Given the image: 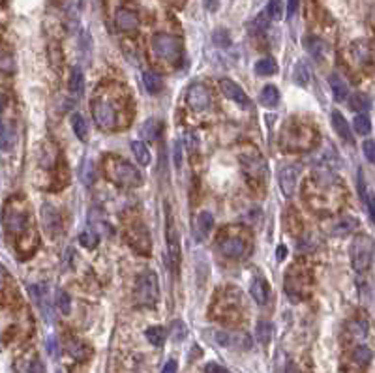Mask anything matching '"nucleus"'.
<instances>
[{
    "mask_svg": "<svg viewBox=\"0 0 375 373\" xmlns=\"http://www.w3.org/2000/svg\"><path fill=\"white\" fill-rule=\"evenodd\" d=\"M103 175L112 184L124 187H139L143 184L139 169L131 165L130 161L118 156H107L103 159Z\"/></svg>",
    "mask_w": 375,
    "mask_h": 373,
    "instance_id": "obj_1",
    "label": "nucleus"
},
{
    "mask_svg": "<svg viewBox=\"0 0 375 373\" xmlns=\"http://www.w3.org/2000/svg\"><path fill=\"white\" fill-rule=\"evenodd\" d=\"M353 358H355V362L358 366H368L370 360H372V351L364 345L356 347L355 351H353Z\"/></svg>",
    "mask_w": 375,
    "mask_h": 373,
    "instance_id": "obj_33",
    "label": "nucleus"
},
{
    "mask_svg": "<svg viewBox=\"0 0 375 373\" xmlns=\"http://www.w3.org/2000/svg\"><path fill=\"white\" fill-rule=\"evenodd\" d=\"M255 332H257L259 343L266 345L272 337V325L270 323H266V321H259V323H257V328H255Z\"/></svg>",
    "mask_w": 375,
    "mask_h": 373,
    "instance_id": "obj_31",
    "label": "nucleus"
},
{
    "mask_svg": "<svg viewBox=\"0 0 375 373\" xmlns=\"http://www.w3.org/2000/svg\"><path fill=\"white\" fill-rule=\"evenodd\" d=\"M268 21H270V15H268L266 9H264V11L259 13V17L252 23V30L253 32H262V30H266V28H268Z\"/></svg>",
    "mask_w": 375,
    "mask_h": 373,
    "instance_id": "obj_39",
    "label": "nucleus"
},
{
    "mask_svg": "<svg viewBox=\"0 0 375 373\" xmlns=\"http://www.w3.org/2000/svg\"><path fill=\"white\" fill-rule=\"evenodd\" d=\"M351 107H353V109H368V100H366L364 96H355Z\"/></svg>",
    "mask_w": 375,
    "mask_h": 373,
    "instance_id": "obj_46",
    "label": "nucleus"
},
{
    "mask_svg": "<svg viewBox=\"0 0 375 373\" xmlns=\"http://www.w3.org/2000/svg\"><path fill=\"white\" fill-rule=\"evenodd\" d=\"M332 126H334V130H336V133L341 137L343 141H347V143H353V133H351V128H349V124H347V120L343 118V114L339 111H332Z\"/></svg>",
    "mask_w": 375,
    "mask_h": 373,
    "instance_id": "obj_18",
    "label": "nucleus"
},
{
    "mask_svg": "<svg viewBox=\"0 0 375 373\" xmlns=\"http://www.w3.org/2000/svg\"><path fill=\"white\" fill-rule=\"evenodd\" d=\"M212 224H214V220H212V214L210 212H201V214L197 216V236L201 238V236H206L208 231L212 229Z\"/></svg>",
    "mask_w": 375,
    "mask_h": 373,
    "instance_id": "obj_28",
    "label": "nucleus"
},
{
    "mask_svg": "<svg viewBox=\"0 0 375 373\" xmlns=\"http://www.w3.org/2000/svg\"><path fill=\"white\" fill-rule=\"evenodd\" d=\"M2 272H4V266H2V262H0V274H2Z\"/></svg>",
    "mask_w": 375,
    "mask_h": 373,
    "instance_id": "obj_54",
    "label": "nucleus"
},
{
    "mask_svg": "<svg viewBox=\"0 0 375 373\" xmlns=\"http://www.w3.org/2000/svg\"><path fill=\"white\" fill-rule=\"evenodd\" d=\"M126 240H128V244H130L139 255H149L150 253V248H152V244H150V234L149 231L145 229L143 224L130 225L128 231H126Z\"/></svg>",
    "mask_w": 375,
    "mask_h": 373,
    "instance_id": "obj_8",
    "label": "nucleus"
},
{
    "mask_svg": "<svg viewBox=\"0 0 375 373\" xmlns=\"http://www.w3.org/2000/svg\"><path fill=\"white\" fill-rule=\"evenodd\" d=\"M143 84L147 88V92L150 94H158L161 90V77L156 72H145L143 74Z\"/></svg>",
    "mask_w": 375,
    "mask_h": 373,
    "instance_id": "obj_25",
    "label": "nucleus"
},
{
    "mask_svg": "<svg viewBox=\"0 0 375 373\" xmlns=\"http://www.w3.org/2000/svg\"><path fill=\"white\" fill-rule=\"evenodd\" d=\"M79 242L86 250H92V248L98 246V234L94 233V231H83L81 236H79Z\"/></svg>",
    "mask_w": 375,
    "mask_h": 373,
    "instance_id": "obj_36",
    "label": "nucleus"
},
{
    "mask_svg": "<svg viewBox=\"0 0 375 373\" xmlns=\"http://www.w3.org/2000/svg\"><path fill=\"white\" fill-rule=\"evenodd\" d=\"M186 103L188 107L193 109V111H205L212 103L210 90L203 84H191L186 90Z\"/></svg>",
    "mask_w": 375,
    "mask_h": 373,
    "instance_id": "obj_10",
    "label": "nucleus"
},
{
    "mask_svg": "<svg viewBox=\"0 0 375 373\" xmlns=\"http://www.w3.org/2000/svg\"><path fill=\"white\" fill-rule=\"evenodd\" d=\"M205 372L206 373H231L227 368H224V366H220V364H216V362H208V364L205 366Z\"/></svg>",
    "mask_w": 375,
    "mask_h": 373,
    "instance_id": "obj_45",
    "label": "nucleus"
},
{
    "mask_svg": "<svg viewBox=\"0 0 375 373\" xmlns=\"http://www.w3.org/2000/svg\"><path fill=\"white\" fill-rule=\"evenodd\" d=\"M145 336H147V339H149L154 347H159V345H163V339H165V330H163L161 327H150V328H147Z\"/></svg>",
    "mask_w": 375,
    "mask_h": 373,
    "instance_id": "obj_29",
    "label": "nucleus"
},
{
    "mask_svg": "<svg viewBox=\"0 0 375 373\" xmlns=\"http://www.w3.org/2000/svg\"><path fill=\"white\" fill-rule=\"evenodd\" d=\"M72 128H74V133L77 135V139L86 141V137H88V126H86V120L79 112H75L74 116H72Z\"/></svg>",
    "mask_w": 375,
    "mask_h": 373,
    "instance_id": "obj_27",
    "label": "nucleus"
},
{
    "mask_svg": "<svg viewBox=\"0 0 375 373\" xmlns=\"http://www.w3.org/2000/svg\"><path fill=\"white\" fill-rule=\"evenodd\" d=\"M328 83H330V88H332V94L336 98L338 102H343L349 94V88H347V83L341 79V75L332 74L328 77Z\"/></svg>",
    "mask_w": 375,
    "mask_h": 373,
    "instance_id": "obj_21",
    "label": "nucleus"
},
{
    "mask_svg": "<svg viewBox=\"0 0 375 373\" xmlns=\"http://www.w3.org/2000/svg\"><path fill=\"white\" fill-rule=\"evenodd\" d=\"M68 88H70V92L75 94V96H81V94H83L84 75H83V72H81V68H77V66H75L74 70H72L70 79H68Z\"/></svg>",
    "mask_w": 375,
    "mask_h": 373,
    "instance_id": "obj_23",
    "label": "nucleus"
},
{
    "mask_svg": "<svg viewBox=\"0 0 375 373\" xmlns=\"http://www.w3.org/2000/svg\"><path fill=\"white\" fill-rule=\"evenodd\" d=\"M295 81L300 84V86H306L309 81V72H308V66L304 62H299L297 68H295Z\"/></svg>",
    "mask_w": 375,
    "mask_h": 373,
    "instance_id": "obj_34",
    "label": "nucleus"
},
{
    "mask_svg": "<svg viewBox=\"0 0 375 373\" xmlns=\"http://www.w3.org/2000/svg\"><path fill=\"white\" fill-rule=\"evenodd\" d=\"M180 149H182L180 143H177V145H175V163H177V165H180V161H182V150Z\"/></svg>",
    "mask_w": 375,
    "mask_h": 373,
    "instance_id": "obj_48",
    "label": "nucleus"
},
{
    "mask_svg": "<svg viewBox=\"0 0 375 373\" xmlns=\"http://www.w3.org/2000/svg\"><path fill=\"white\" fill-rule=\"evenodd\" d=\"M220 88H222V92H224L225 98H229L231 102L238 103V105L244 107V109L250 105V100H248L246 92H244L242 88L234 83V81H231V79H222V81H220Z\"/></svg>",
    "mask_w": 375,
    "mask_h": 373,
    "instance_id": "obj_13",
    "label": "nucleus"
},
{
    "mask_svg": "<svg viewBox=\"0 0 375 373\" xmlns=\"http://www.w3.org/2000/svg\"><path fill=\"white\" fill-rule=\"evenodd\" d=\"M304 47H306V51H308L315 60H323V58H325L327 45L323 43V39H319V37L315 36H308L304 39Z\"/></svg>",
    "mask_w": 375,
    "mask_h": 373,
    "instance_id": "obj_20",
    "label": "nucleus"
},
{
    "mask_svg": "<svg viewBox=\"0 0 375 373\" xmlns=\"http://www.w3.org/2000/svg\"><path fill=\"white\" fill-rule=\"evenodd\" d=\"M375 253V242L368 234H356L353 242L349 246V255H351V264L356 272H366L372 266Z\"/></svg>",
    "mask_w": 375,
    "mask_h": 373,
    "instance_id": "obj_2",
    "label": "nucleus"
},
{
    "mask_svg": "<svg viewBox=\"0 0 375 373\" xmlns=\"http://www.w3.org/2000/svg\"><path fill=\"white\" fill-rule=\"evenodd\" d=\"M41 222H43V227H45L47 233L55 234V231H60V218H58V212L53 206L43 205V208H41Z\"/></svg>",
    "mask_w": 375,
    "mask_h": 373,
    "instance_id": "obj_16",
    "label": "nucleus"
},
{
    "mask_svg": "<svg viewBox=\"0 0 375 373\" xmlns=\"http://www.w3.org/2000/svg\"><path fill=\"white\" fill-rule=\"evenodd\" d=\"M114 23H116V28L122 30V32H133L135 28L139 27V17H137L135 11L120 8L114 13Z\"/></svg>",
    "mask_w": 375,
    "mask_h": 373,
    "instance_id": "obj_14",
    "label": "nucleus"
},
{
    "mask_svg": "<svg viewBox=\"0 0 375 373\" xmlns=\"http://www.w3.org/2000/svg\"><path fill=\"white\" fill-rule=\"evenodd\" d=\"M362 201H364L366 206H368V214H370V220H372V222H374V225H375V193L372 191V189H368Z\"/></svg>",
    "mask_w": 375,
    "mask_h": 373,
    "instance_id": "obj_40",
    "label": "nucleus"
},
{
    "mask_svg": "<svg viewBox=\"0 0 375 373\" xmlns=\"http://www.w3.org/2000/svg\"><path fill=\"white\" fill-rule=\"evenodd\" d=\"M355 227H356V220H353V218H343V220H339V222L334 225V229H332V234L343 236V234L351 233Z\"/></svg>",
    "mask_w": 375,
    "mask_h": 373,
    "instance_id": "obj_30",
    "label": "nucleus"
},
{
    "mask_svg": "<svg viewBox=\"0 0 375 373\" xmlns=\"http://www.w3.org/2000/svg\"><path fill=\"white\" fill-rule=\"evenodd\" d=\"M161 373H177V362H175V360H169L167 364L163 366Z\"/></svg>",
    "mask_w": 375,
    "mask_h": 373,
    "instance_id": "obj_47",
    "label": "nucleus"
},
{
    "mask_svg": "<svg viewBox=\"0 0 375 373\" xmlns=\"http://www.w3.org/2000/svg\"><path fill=\"white\" fill-rule=\"evenodd\" d=\"M214 43L220 47H227L231 43V37L227 34V30H218V32H214Z\"/></svg>",
    "mask_w": 375,
    "mask_h": 373,
    "instance_id": "obj_44",
    "label": "nucleus"
},
{
    "mask_svg": "<svg viewBox=\"0 0 375 373\" xmlns=\"http://www.w3.org/2000/svg\"><path fill=\"white\" fill-rule=\"evenodd\" d=\"M158 297H159L158 276L152 270L141 272L139 276H137V280H135V302L139 306L152 308V306H156Z\"/></svg>",
    "mask_w": 375,
    "mask_h": 373,
    "instance_id": "obj_3",
    "label": "nucleus"
},
{
    "mask_svg": "<svg viewBox=\"0 0 375 373\" xmlns=\"http://www.w3.org/2000/svg\"><path fill=\"white\" fill-rule=\"evenodd\" d=\"M297 8H299V4H297V2H289V4H287V17H293V15H295V9Z\"/></svg>",
    "mask_w": 375,
    "mask_h": 373,
    "instance_id": "obj_49",
    "label": "nucleus"
},
{
    "mask_svg": "<svg viewBox=\"0 0 375 373\" xmlns=\"http://www.w3.org/2000/svg\"><path fill=\"white\" fill-rule=\"evenodd\" d=\"M131 152H133V156H135V159H137V163H141V165H150L152 156H150V150L147 149L145 143L133 141V143H131Z\"/></svg>",
    "mask_w": 375,
    "mask_h": 373,
    "instance_id": "obj_24",
    "label": "nucleus"
},
{
    "mask_svg": "<svg viewBox=\"0 0 375 373\" xmlns=\"http://www.w3.org/2000/svg\"><path fill=\"white\" fill-rule=\"evenodd\" d=\"M278 72V64H276V60L270 58V56H266V58H261L257 64H255V74L264 77V75H274Z\"/></svg>",
    "mask_w": 375,
    "mask_h": 373,
    "instance_id": "obj_26",
    "label": "nucleus"
},
{
    "mask_svg": "<svg viewBox=\"0 0 375 373\" xmlns=\"http://www.w3.org/2000/svg\"><path fill=\"white\" fill-rule=\"evenodd\" d=\"M68 351H70V355L75 356L77 360H84V358H86V345L81 343V341H70V343H68Z\"/></svg>",
    "mask_w": 375,
    "mask_h": 373,
    "instance_id": "obj_37",
    "label": "nucleus"
},
{
    "mask_svg": "<svg viewBox=\"0 0 375 373\" xmlns=\"http://www.w3.org/2000/svg\"><path fill=\"white\" fill-rule=\"evenodd\" d=\"M351 51H353V56L358 62H366L370 58V51H368V45H366L364 41H356Z\"/></svg>",
    "mask_w": 375,
    "mask_h": 373,
    "instance_id": "obj_38",
    "label": "nucleus"
},
{
    "mask_svg": "<svg viewBox=\"0 0 375 373\" xmlns=\"http://www.w3.org/2000/svg\"><path fill=\"white\" fill-rule=\"evenodd\" d=\"M240 161H242V167L246 171V175L250 178H255L261 182L262 177H264V161H262L261 154L252 150L250 154H242L240 156Z\"/></svg>",
    "mask_w": 375,
    "mask_h": 373,
    "instance_id": "obj_11",
    "label": "nucleus"
},
{
    "mask_svg": "<svg viewBox=\"0 0 375 373\" xmlns=\"http://www.w3.org/2000/svg\"><path fill=\"white\" fill-rule=\"evenodd\" d=\"M266 13H268L270 19H274V21H280L281 19V2H278V0H272V2H268V6H266Z\"/></svg>",
    "mask_w": 375,
    "mask_h": 373,
    "instance_id": "obj_41",
    "label": "nucleus"
},
{
    "mask_svg": "<svg viewBox=\"0 0 375 373\" xmlns=\"http://www.w3.org/2000/svg\"><path fill=\"white\" fill-rule=\"evenodd\" d=\"M0 111H2V105H0Z\"/></svg>",
    "mask_w": 375,
    "mask_h": 373,
    "instance_id": "obj_55",
    "label": "nucleus"
},
{
    "mask_svg": "<svg viewBox=\"0 0 375 373\" xmlns=\"http://www.w3.org/2000/svg\"><path fill=\"white\" fill-rule=\"evenodd\" d=\"M152 49L156 56L163 58V60H177L180 56V51H182V45H180V39L171 34H163V32H158L156 36L152 37Z\"/></svg>",
    "mask_w": 375,
    "mask_h": 373,
    "instance_id": "obj_6",
    "label": "nucleus"
},
{
    "mask_svg": "<svg viewBox=\"0 0 375 373\" xmlns=\"http://www.w3.org/2000/svg\"><path fill=\"white\" fill-rule=\"evenodd\" d=\"M30 373H43V366H41V364H39V362L36 360V362L32 364V370H30Z\"/></svg>",
    "mask_w": 375,
    "mask_h": 373,
    "instance_id": "obj_50",
    "label": "nucleus"
},
{
    "mask_svg": "<svg viewBox=\"0 0 375 373\" xmlns=\"http://www.w3.org/2000/svg\"><path fill=\"white\" fill-rule=\"evenodd\" d=\"M285 253H287L285 246H280V248H278V261H281V259L285 257Z\"/></svg>",
    "mask_w": 375,
    "mask_h": 373,
    "instance_id": "obj_51",
    "label": "nucleus"
},
{
    "mask_svg": "<svg viewBox=\"0 0 375 373\" xmlns=\"http://www.w3.org/2000/svg\"><path fill=\"white\" fill-rule=\"evenodd\" d=\"M362 150H364L366 159H368L370 163H374V165H375V141L374 139L364 141V145H362Z\"/></svg>",
    "mask_w": 375,
    "mask_h": 373,
    "instance_id": "obj_42",
    "label": "nucleus"
},
{
    "mask_svg": "<svg viewBox=\"0 0 375 373\" xmlns=\"http://www.w3.org/2000/svg\"><path fill=\"white\" fill-rule=\"evenodd\" d=\"M218 345L224 347H238V343L242 341L244 345L250 347V337L244 336V334H231V332H224V330H218L214 334Z\"/></svg>",
    "mask_w": 375,
    "mask_h": 373,
    "instance_id": "obj_15",
    "label": "nucleus"
},
{
    "mask_svg": "<svg viewBox=\"0 0 375 373\" xmlns=\"http://www.w3.org/2000/svg\"><path fill=\"white\" fill-rule=\"evenodd\" d=\"M171 332H173V339H175V341H182L184 336H186V325H184L182 321H175Z\"/></svg>",
    "mask_w": 375,
    "mask_h": 373,
    "instance_id": "obj_43",
    "label": "nucleus"
},
{
    "mask_svg": "<svg viewBox=\"0 0 375 373\" xmlns=\"http://www.w3.org/2000/svg\"><path fill=\"white\" fill-rule=\"evenodd\" d=\"M353 126H355L356 133H360V135H368L372 131V122L368 118V114H356Z\"/></svg>",
    "mask_w": 375,
    "mask_h": 373,
    "instance_id": "obj_32",
    "label": "nucleus"
},
{
    "mask_svg": "<svg viewBox=\"0 0 375 373\" xmlns=\"http://www.w3.org/2000/svg\"><path fill=\"white\" fill-rule=\"evenodd\" d=\"M165 220H167V225H165V236H167V248H169V261H171V266L177 268L178 262H180V242H178V233L177 227H175V220H173V212L167 205V210H165Z\"/></svg>",
    "mask_w": 375,
    "mask_h": 373,
    "instance_id": "obj_9",
    "label": "nucleus"
},
{
    "mask_svg": "<svg viewBox=\"0 0 375 373\" xmlns=\"http://www.w3.org/2000/svg\"><path fill=\"white\" fill-rule=\"evenodd\" d=\"M218 6H220L218 2H205V8H208V9H216Z\"/></svg>",
    "mask_w": 375,
    "mask_h": 373,
    "instance_id": "obj_52",
    "label": "nucleus"
},
{
    "mask_svg": "<svg viewBox=\"0 0 375 373\" xmlns=\"http://www.w3.org/2000/svg\"><path fill=\"white\" fill-rule=\"evenodd\" d=\"M4 133V124H2V120H0V135Z\"/></svg>",
    "mask_w": 375,
    "mask_h": 373,
    "instance_id": "obj_53",
    "label": "nucleus"
},
{
    "mask_svg": "<svg viewBox=\"0 0 375 373\" xmlns=\"http://www.w3.org/2000/svg\"><path fill=\"white\" fill-rule=\"evenodd\" d=\"M250 293H252V298L255 300L259 306H264L266 300H268V283L262 280V278H255V280H252Z\"/></svg>",
    "mask_w": 375,
    "mask_h": 373,
    "instance_id": "obj_17",
    "label": "nucleus"
},
{
    "mask_svg": "<svg viewBox=\"0 0 375 373\" xmlns=\"http://www.w3.org/2000/svg\"><path fill=\"white\" fill-rule=\"evenodd\" d=\"M216 248L224 257L229 259H242L248 253V242L240 234H220Z\"/></svg>",
    "mask_w": 375,
    "mask_h": 373,
    "instance_id": "obj_7",
    "label": "nucleus"
},
{
    "mask_svg": "<svg viewBox=\"0 0 375 373\" xmlns=\"http://www.w3.org/2000/svg\"><path fill=\"white\" fill-rule=\"evenodd\" d=\"M56 304H58V308L60 311L68 315L70 313V309H72V298H70V295L66 293V291H56Z\"/></svg>",
    "mask_w": 375,
    "mask_h": 373,
    "instance_id": "obj_35",
    "label": "nucleus"
},
{
    "mask_svg": "<svg viewBox=\"0 0 375 373\" xmlns=\"http://www.w3.org/2000/svg\"><path fill=\"white\" fill-rule=\"evenodd\" d=\"M300 177V165H287L280 171V187L285 197H291L297 189Z\"/></svg>",
    "mask_w": 375,
    "mask_h": 373,
    "instance_id": "obj_12",
    "label": "nucleus"
},
{
    "mask_svg": "<svg viewBox=\"0 0 375 373\" xmlns=\"http://www.w3.org/2000/svg\"><path fill=\"white\" fill-rule=\"evenodd\" d=\"M27 220L28 214L25 206L17 205V199L9 201L4 210V227L8 234H19L27 229Z\"/></svg>",
    "mask_w": 375,
    "mask_h": 373,
    "instance_id": "obj_5",
    "label": "nucleus"
},
{
    "mask_svg": "<svg viewBox=\"0 0 375 373\" xmlns=\"http://www.w3.org/2000/svg\"><path fill=\"white\" fill-rule=\"evenodd\" d=\"M56 373H62V372H56Z\"/></svg>",
    "mask_w": 375,
    "mask_h": 373,
    "instance_id": "obj_56",
    "label": "nucleus"
},
{
    "mask_svg": "<svg viewBox=\"0 0 375 373\" xmlns=\"http://www.w3.org/2000/svg\"><path fill=\"white\" fill-rule=\"evenodd\" d=\"M90 109H92V118L98 128L105 131L118 128V114L109 98H94Z\"/></svg>",
    "mask_w": 375,
    "mask_h": 373,
    "instance_id": "obj_4",
    "label": "nucleus"
},
{
    "mask_svg": "<svg viewBox=\"0 0 375 373\" xmlns=\"http://www.w3.org/2000/svg\"><path fill=\"white\" fill-rule=\"evenodd\" d=\"M161 130H163V124H161L158 118H149L147 122H143V124H141L139 133L147 141H158Z\"/></svg>",
    "mask_w": 375,
    "mask_h": 373,
    "instance_id": "obj_19",
    "label": "nucleus"
},
{
    "mask_svg": "<svg viewBox=\"0 0 375 373\" xmlns=\"http://www.w3.org/2000/svg\"><path fill=\"white\" fill-rule=\"evenodd\" d=\"M259 102H261V105H264V107H276V105L280 103V92H278V88H276L274 84L262 86L261 94H259Z\"/></svg>",
    "mask_w": 375,
    "mask_h": 373,
    "instance_id": "obj_22",
    "label": "nucleus"
}]
</instances>
